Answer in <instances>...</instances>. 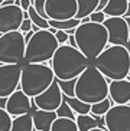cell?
Wrapping results in <instances>:
<instances>
[{"mask_svg": "<svg viewBox=\"0 0 130 131\" xmlns=\"http://www.w3.org/2000/svg\"><path fill=\"white\" fill-rule=\"evenodd\" d=\"M91 65L110 82L127 79L130 72V50L124 46H107Z\"/></svg>", "mask_w": 130, "mask_h": 131, "instance_id": "cell-1", "label": "cell"}, {"mask_svg": "<svg viewBox=\"0 0 130 131\" xmlns=\"http://www.w3.org/2000/svg\"><path fill=\"white\" fill-rule=\"evenodd\" d=\"M51 63V69L54 71L55 79L71 81L77 79L90 65V61L78 49L69 45H62L55 52Z\"/></svg>", "mask_w": 130, "mask_h": 131, "instance_id": "cell-2", "label": "cell"}, {"mask_svg": "<svg viewBox=\"0 0 130 131\" xmlns=\"http://www.w3.org/2000/svg\"><path fill=\"white\" fill-rule=\"evenodd\" d=\"M75 98L88 105L98 104L108 98V81L91 63L77 78Z\"/></svg>", "mask_w": 130, "mask_h": 131, "instance_id": "cell-3", "label": "cell"}, {"mask_svg": "<svg viewBox=\"0 0 130 131\" xmlns=\"http://www.w3.org/2000/svg\"><path fill=\"white\" fill-rule=\"evenodd\" d=\"M77 49L84 55L90 62L103 52L108 45V33L104 25L97 23H81L74 32Z\"/></svg>", "mask_w": 130, "mask_h": 131, "instance_id": "cell-4", "label": "cell"}, {"mask_svg": "<svg viewBox=\"0 0 130 131\" xmlns=\"http://www.w3.org/2000/svg\"><path fill=\"white\" fill-rule=\"evenodd\" d=\"M54 81V71L46 63H26L22 66L20 91L31 100L45 92Z\"/></svg>", "mask_w": 130, "mask_h": 131, "instance_id": "cell-5", "label": "cell"}, {"mask_svg": "<svg viewBox=\"0 0 130 131\" xmlns=\"http://www.w3.org/2000/svg\"><path fill=\"white\" fill-rule=\"evenodd\" d=\"M59 48L54 33L49 30H39L33 33L31 40L26 43L25 62L26 63H45L51 62L55 52Z\"/></svg>", "mask_w": 130, "mask_h": 131, "instance_id": "cell-6", "label": "cell"}, {"mask_svg": "<svg viewBox=\"0 0 130 131\" xmlns=\"http://www.w3.org/2000/svg\"><path fill=\"white\" fill-rule=\"evenodd\" d=\"M26 42L19 30L0 35V65H20L25 61Z\"/></svg>", "mask_w": 130, "mask_h": 131, "instance_id": "cell-7", "label": "cell"}, {"mask_svg": "<svg viewBox=\"0 0 130 131\" xmlns=\"http://www.w3.org/2000/svg\"><path fill=\"white\" fill-rule=\"evenodd\" d=\"M45 13L48 16V20L55 22L75 19L78 13V3L77 0H46Z\"/></svg>", "mask_w": 130, "mask_h": 131, "instance_id": "cell-8", "label": "cell"}, {"mask_svg": "<svg viewBox=\"0 0 130 131\" xmlns=\"http://www.w3.org/2000/svg\"><path fill=\"white\" fill-rule=\"evenodd\" d=\"M103 25L108 33V45L110 46L127 48L130 27L124 17H107Z\"/></svg>", "mask_w": 130, "mask_h": 131, "instance_id": "cell-9", "label": "cell"}, {"mask_svg": "<svg viewBox=\"0 0 130 131\" xmlns=\"http://www.w3.org/2000/svg\"><path fill=\"white\" fill-rule=\"evenodd\" d=\"M22 65H0V98H9L20 89Z\"/></svg>", "mask_w": 130, "mask_h": 131, "instance_id": "cell-10", "label": "cell"}, {"mask_svg": "<svg viewBox=\"0 0 130 131\" xmlns=\"http://www.w3.org/2000/svg\"><path fill=\"white\" fill-rule=\"evenodd\" d=\"M107 131H130V104L113 105L104 115Z\"/></svg>", "mask_w": 130, "mask_h": 131, "instance_id": "cell-11", "label": "cell"}, {"mask_svg": "<svg viewBox=\"0 0 130 131\" xmlns=\"http://www.w3.org/2000/svg\"><path fill=\"white\" fill-rule=\"evenodd\" d=\"M23 22V10L19 6H0V35L16 32Z\"/></svg>", "mask_w": 130, "mask_h": 131, "instance_id": "cell-12", "label": "cell"}, {"mask_svg": "<svg viewBox=\"0 0 130 131\" xmlns=\"http://www.w3.org/2000/svg\"><path fill=\"white\" fill-rule=\"evenodd\" d=\"M62 98H64V95H62L61 89H59V86H58L57 81H54L52 85L46 89L45 92H42L41 95H38L32 101H33L35 107L38 108V110L55 112L58 108L61 107Z\"/></svg>", "mask_w": 130, "mask_h": 131, "instance_id": "cell-13", "label": "cell"}, {"mask_svg": "<svg viewBox=\"0 0 130 131\" xmlns=\"http://www.w3.org/2000/svg\"><path fill=\"white\" fill-rule=\"evenodd\" d=\"M32 107H33V101L27 95H25L20 89H17L7 98V104L4 110L7 111V114L12 118H15V117L31 114Z\"/></svg>", "mask_w": 130, "mask_h": 131, "instance_id": "cell-14", "label": "cell"}, {"mask_svg": "<svg viewBox=\"0 0 130 131\" xmlns=\"http://www.w3.org/2000/svg\"><path fill=\"white\" fill-rule=\"evenodd\" d=\"M108 98L114 105L130 104V81H111L108 82Z\"/></svg>", "mask_w": 130, "mask_h": 131, "instance_id": "cell-15", "label": "cell"}, {"mask_svg": "<svg viewBox=\"0 0 130 131\" xmlns=\"http://www.w3.org/2000/svg\"><path fill=\"white\" fill-rule=\"evenodd\" d=\"M32 118H33L35 131H51V127L58 117L57 112L36 110L35 112H32Z\"/></svg>", "mask_w": 130, "mask_h": 131, "instance_id": "cell-16", "label": "cell"}, {"mask_svg": "<svg viewBox=\"0 0 130 131\" xmlns=\"http://www.w3.org/2000/svg\"><path fill=\"white\" fill-rule=\"evenodd\" d=\"M77 128L78 131H91L94 128H104L106 130V124H104V117H92V115H77L75 118Z\"/></svg>", "mask_w": 130, "mask_h": 131, "instance_id": "cell-17", "label": "cell"}, {"mask_svg": "<svg viewBox=\"0 0 130 131\" xmlns=\"http://www.w3.org/2000/svg\"><path fill=\"white\" fill-rule=\"evenodd\" d=\"M129 0H108L103 12L107 17H124L129 9Z\"/></svg>", "mask_w": 130, "mask_h": 131, "instance_id": "cell-18", "label": "cell"}, {"mask_svg": "<svg viewBox=\"0 0 130 131\" xmlns=\"http://www.w3.org/2000/svg\"><path fill=\"white\" fill-rule=\"evenodd\" d=\"M77 3H78V13H77L75 19L82 20L94 12H97L100 0H77Z\"/></svg>", "mask_w": 130, "mask_h": 131, "instance_id": "cell-19", "label": "cell"}, {"mask_svg": "<svg viewBox=\"0 0 130 131\" xmlns=\"http://www.w3.org/2000/svg\"><path fill=\"white\" fill-rule=\"evenodd\" d=\"M10 131H35L32 114L15 117V118L12 119V130Z\"/></svg>", "mask_w": 130, "mask_h": 131, "instance_id": "cell-20", "label": "cell"}, {"mask_svg": "<svg viewBox=\"0 0 130 131\" xmlns=\"http://www.w3.org/2000/svg\"><path fill=\"white\" fill-rule=\"evenodd\" d=\"M62 100H64L65 102L69 105V108L74 111V114H75V115H88V114H90V111H91V105L85 104V102H82V101H80V100H77L75 96H74V98L64 96Z\"/></svg>", "mask_w": 130, "mask_h": 131, "instance_id": "cell-21", "label": "cell"}, {"mask_svg": "<svg viewBox=\"0 0 130 131\" xmlns=\"http://www.w3.org/2000/svg\"><path fill=\"white\" fill-rule=\"evenodd\" d=\"M51 131H78L77 123L68 118H57L51 127Z\"/></svg>", "mask_w": 130, "mask_h": 131, "instance_id": "cell-22", "label": "cell"}, {"mask_svg": "<svg viewBox=\"0 0 130 131\" xmlns=\"http://www.w3.org/2000/svg\"><path fill=\"white\" fill-rule=\"evenodd\" d=\"M113 102H111L110 98H107V100L101 101V102H98V104H94L91 105V111H90V115L92 117H104L106 114H107L108 111H110V108L113 107Z\"/></svg>", "mask_w": 130, "mask_h": 131, "instance_id": "cell-23", "label": "cell"}, {"mask_svg": "<svg viewBox=\"0 0 130 131\" xmlns=\"http://www.w3.org/2000/svg\"><path fill=\"white\" fill-rule=\"evenodd\" d=\"M49 22V27H54L57 30H72L81 25V20L78 19H71V20H64V22H55V20H48Z\"/></svg>", "mask_w": 130, "mask_h": 131, "instance_id": "cell-24", "label": "cell"}, {"mask_svg": "<svg viewBox=\"0 0 130 131\" xmlns=\"http://www.w3.org/2000/svg\"><path fill=\"white\" fill-rule=\"evenodd\" d=\"M27 13H29V19H31V22L38 27L39 30H48V29H49V22H48L46 19H43L42 16H39L38 13H36V10L33 9V6L29 7Z\"/></svg>", "mask_w": 130, "mask_h": 131, "instance_id": "cell-25", "label": "cell"}, {"mask_svg": "<svg viewBox=\"0 0 130 131\" xmlns=\"http://www.w3.org/2000/svg\"><path fill=\"white\" fill-rule=\"evenodd\" d=\"M61 89V92L64 96H68V98H74L75 96V84L77 79H71V81H59V79H55Z\"/></svg>", "mask_w": 130, "mask_h": 131, "instance_id": "cell-26", "label": "cell"}, {"mask_svg": "<svg viewBox=\"0 0 130 131\" xmlns=\"http://www.w3.org/2000/svg\"><path fill=\"white\" fill-rule=\"evenodd\" d=\"M55 112H57V117H58V118H68V119H74V121H75V118H77V115L74 114V111L69 108V105L67 104L64 100H62L61 107L58 108Z\"/></svg>", "mask_w": 130, "mask_h": 131, "instance_id": "cell-27", "label": "cell"}, {"mask_svg": "<svg viewBox=\"0 0 130 131\" xmlns=\"http://www.w3.org/2000/svg\"><path fill=\"white\" fill-rule=\"evenodd\" d=\"M12 117L7 114L6 110L0 108V131H10L12 130Z\"/></svg>", "mask_w": 130, "mask_h": 131, "instance_id": "cell-28", "label": "cell"}, {"mask_svg": "<svg viewBox=\"0 0 130 131\" xmlns=\"http://www.w3.org/2000/svg\"><path fill=\"white\" fill-rule=\"evenodd\" d=\"M45 2L46 0H33L32 6H33V9L36 10V13H38L39 16H42L43 19L48 20V16H46V13H45Z\"/></svg>", "mask_w": 130, "mask_h": 131, "instance_id": "cell-29", "label": "cell"}, {"mask_svg": "<svg viewBox=\"0 0 130 131\" xmlns=\"http://www.w3.org/2000/svg\"><path fill=\"white\" fill-rule=\"evenodd\" d=\"M88 19L91 23H97V25H103L104 20L107 19V16L104 15V12H94L92 15L88 16Z\"/></svg>", "mask_w": 130, "mask_h": 131, "instance_id": "cell-30", "label": "cell"}, {"mask_svg": "<svg viewBox=\"0 0 130 131\" xmlns=\"http://www.w3.org/2000/svg\"><path fill=\"white\" fill-rule=\"evenodd\" d=\"M55 38H57V42L59 43V46H62V45H67V43H68L69 35L65 30H57Z\"/></svg>", "mask_w": 130, "mask_h": 131, "instance_id": "cell-31", "label": "cell"}, {"mask_svg": "<svg viewBox=\"0 0 130 131\" xmlns=\"http://www.w3.org/2000/svg\"><path fill=\"white\" fill-rule=\"evenodd\" d=\"M32 22H31V19H23V22H22V25H20V29H19V32H22V33H26V32H31L32 30Z\"/></svg>", "mask_w": 130, "mask_h": 131, "instance_id": "cell-32", "label": "cell"}, {"mask_svg": "<svg viewBox=\"0 0 130 131\" xmlns=\"http://www.w3.org/2000/svg\"><path fill=\"white\" fill-rule=\"evenodd\" d=\"M32 3H33V0H20V9L23 12H27L29 7L32 6Z\"/></svg>", "mask_w": 130, "mask_h": 131, "instance_id": "cell-33", "label": "cell"}, {"mask_svg": "<svg viewBox=\"0 0 130 131\" xmlns=\"http://www.w3.org/2000/svg\"><path fill=\"white\" fill-rule=\"evenodd\" d=\"M108 3V0H100V3H98V7H97V12H103L104 7L107 6Z\"/></svg>", "mask_w": 130, "mask_h": 131, "instance_id": "cell-34", "label": "cell"}, {"mask_svg": "<svg viewBox=\"0 0 130 131\" xmlns=\"http://www.w3.org/2000/svg\"><path fill=\"white\" fill-rule=\"evenodd\" d=\"M68 43H69V46H71V48H75V49H77V42H75V38H74V35H69Z\"/></svg>", "mask_w": 130, "mask_h": 131, "instance_id": "cell-35", "label": "cell"}, {"mask_svg": "<svg viewBox=\"0 0 130 131\" xmlns=\"http://www.w3.org/2000/svg\"><path fill=\"white\" fill-rule=\"evenodd\" d=\"M6 104H7V98H0V108H6Z\"/></svg>", "mask_w": 130, "mask_h": 131, "instance_id": "cell-36", "label": "cell"}, {"mask_svg": "<svg viewBox=\"0 0 130 131\" xmlns=\"http://www.w3.org/2000/svg\"><path fill=\"white\" fill-rule=\"evenodd\" d=\"M124 17H130V3H129V9H127V13H126Z\"/></svg>", "mask_w": 130, "mask_h": 131, "instance_id": "cell-37", "label": "cell"}, {"mask_svg": "<svg viewBox=\"0 0 130 131\" xmlns=\"http://www.w3.org/2000/svg\"><path fill=\"white\" fill-rule=\"evenodd\" d=\"M91 131H107V130H104V128H94V130Z\"/></svg>", "mask_w": 130, "mask_h": 131, "instance_id": "cell-38", "label": "cell"}, {"mask_svg": "<svg viewBox=\"0 0 130 131\" xmlns=\"http://www.w3.org/2000/svg\"><path fill=\"white\" fill-rule=\"evenodd\" d=\"M126 19V22H127V25H129V27H130V17H124Z\"/></svg>", "mask_w": 130, "mask_h": 131, "instance_id": "cell-39", "label": "cell"}, {"mask_svg": "<svg viewBox=\"0 0 130 131\" xmlns=\"http://www.w3.org/2000/svg\"><path fill=\"white\" fill-rule=\"evenodd\" d=\"M127 49L130 50V36H129V42H127Z\"/></svg>", "mask_w": 130, "mask_h": 131, "instance_id": "cell-40", "label": "cell"}, {"mask_svg": "<svg viewBox=\"0 0 130 131\" xmlns=\"http://www.w3.org/2000/svg\"><path fill=\"white\" fill-rule=\"evenodd\" d=\"M3 2H4V0H0V6H2V4H3Z\"/></svg>", "mask_w": 130, "mask_h": 131, "instance_id": "cell-41", "label": "cell"}, {"mask_svg": "<svg viewBox=\"0 0 130 131\" xmlns=\"http://www.w3.org/2000/svg\"><path fill=\"white\" fill-rule=\"evenodd\" d=\"M129 81H130V72H129Z\"/></svg>", "mask_w": 130, "mask_h": 131, "instance_id": "cell-42", "label": "cell"}]
</instances>
